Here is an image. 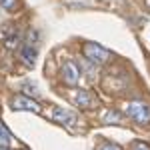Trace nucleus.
<instances>
[{"mask_svg":"<svg viewBox=\"0 0 150 150\" xmlns=\"http://www.w3.org/2000/svg\"><path fill=\"white\" fill-rule=\"evenodd\" d=\"M52 118H54L56 122H60V124L68 126V128H76L78 126V116L74 114V112H70V110H66V108H54Z\"/></svg>","mask_w":150,"mask_h":150,"instance_id":"nucleus-3","label":"nucleus"},{"mask_svg":"<svg viewBox=\"0 0 150 150\" xmlns=\"http://www.w3.org/2000/svg\"><path fill=\"white\" fill-rule=\"evenodd\" d=\"M20 56H22V60L28 64V66H34L36 64V50L30 46V44L22 48V54H20Z\"/></svg>","mask_w":150,"mask_h":150,"instance_id":"nucleus-7","label":"nucleus"},{"mask_svg":"<svg viewBox=\"0 0 150 150\" xmlns=\"http://www.w3.org/2000/svg\"><path fill=\"white\" fill-rule=\"evenodd\" d=\"M126 114L138 124H148L150 122V104L142 100H132L126 104Z\"/></svg>","mask_w":150,"mask_h":150,"instance_id":"nucleus-1","label":"nucleus"},{"mask_svg":"<svg viewBox=\"0 0 150 150\" xmlns=\"http://www.w3.org/2000/svg\"><path fill=\"white\" fill-rule=\"evenodd\" d=\"M84 56L88 58L92 64H104V62H108L110 52L106 48H102L100 44H96V42H88L84 46Z\"/></svg>","mask_w":150,"mask_h":150,"instance_id":"nucleus-2","label":"nucleus"},{"mask_svg":"<svg viewBox=\"0 0 150 150\" xmlns=\"http://www.w3.org/2000/svg\"><path fill=\"white\" fill-rule=\"evenodd\" d=\"M146 6H148V8H150V0H146Z\"/></svg>","mask_w":150,"mask_h":150,"instance_id":"nucleus-14","label":"nucleus"},{"mask_svg":"<svg viewBox=\"0 0 150 150\" xmlns=\"http://www.w3.org/2000/svg\"><path fill=\"white\" fill-rule=\"evenodd\" d=\"M16 2H18V0H0V8H4V10H14V8H16Z\"/></svg>","mask_w":150,"mask_h":150,"instance_id":"nucleus-10","label":"nucleus"},{"mask_svg":"<svg viewBox=\"0 0 150 150\" xmlns=\"http://www.w3.org/2000/svg\"><path fill=\"white\" fill-rule=\"evenodd\" d=\"M132 150H150V146H148V144H144V142H138Z\"/></svg>","mask_w":150,"mask_h":150,"instance_id":"nucleus-11","label":"nucleus"},{"mask_svg":"<svg viewBox=\"0 0 150 150\" xmlns=\"http://www.w3.org/2000/svg\"><path fill=\"white\" fill-rule=\"evenodd\" d=\"M0 150H10V148L8 146H0Z\"/></svg>","mask_w":150,"mask_h":150,"instance_id":"nucleus-13","label":"nucleus"},{"mask_svg":"<svg viewBox=\"0 0 150 150\" xmlns=\"http://www.w3.org/2000/svg\"><path fill=\"white\" fill-rule=\"evenodd\" d=\"M74 102L78 104L80 108L90 110V108H94V106H96V98H94L88 90H78V92L74 94Z\"/></svg>","mask_w":150,"mask_h":150,"instance_id":"nucleus-6","label":"nucleus"},{"mask_svg":"<svg viewBox=\"0 0 150 150\" xmlns=\"http://www.w3.org/2000/svg\"><path fill=\"white\" fill-rule=\"evenodd\" d=\"M62 78H64V82L68 86H76L80 82V70H78V66L72 60L64 62V66H62Z\"/></svg>","mask_w":150,"mask_h":150,"instance_id":"nucleus-4","label":"nucleus"},{"mask_svg":"<svg viewBox=\"0 0 150 150\" xmlns=\"http://www.w3.org/2000/svg\"><path fill=\"white\" fill-rule=\"evenodd\" d=\"M100 150H120L118 146H114V144H106V146H102Z\"/></svg>","mask_w":150,"mask_h":150,"instance_id":"nucleus-12","label":"nucleus"},{"mask_svg":"<svg viewBox=\"0 0 150 150\" xmlns=\"http://www.w3.org/2000/svg\"><path fill=\"white\" fill-rule=\"evenodd\" d=\"M12 108L14 110H26V112H40V104L28 96H16L12 100Z\"/></svg>","mask_w":150,"mask_h":150,"instance_id":"nucleus-5","label":"nucleus"},{"mask_svg":"<svg viewBox=\"0 0 150 150\" xmlns=\"http://www.w3.org/2000/svg\"><path fill=\"white\" fill-rule=\"evenodd\" d=\"M10 142H12V136L8 132V128L0 122V146H10Z\"/></svg>","mask_w":150,"mask_h":150,"instance_id":"nucleus-9","label":"nucleus"},{"mask_svg":"<svg viewBox=\"0 0 150 150\" xmlns=\"http://www.w3.org/2000/svg\"><path fill=\"white\" fill-rule=\"evenodd\" d=\"M102 122L104 124H122L124 120H122V116L118 114L116 110H106L102 116Z\"/></svg>","mask_w":150,"mask_h":150,"instance_id":"nucleus-8","label":"nucleus"}]
</instances>
